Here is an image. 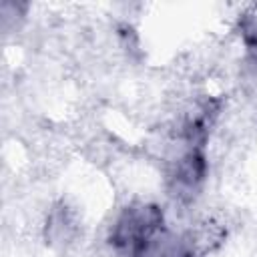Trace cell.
Instances as JSON below:
<instances>
[{
    "label": "cell",
    "instance_id": "6da1fadb",
    "mask_svg": "<svg viewBox=\"0 0 257 257\" xmlns=\"http://www.w3.org/2000/svg\"><path fill=\"white\" fill-rule=\"evenodd\" d=\"M165 227V213L159 205L131 203L110 225L108 243L118 257H137L139 251Z\"/></svg>",
    "mask_w": 257,
    "mask_h": 257
},
{
    "label": "cell",
    "instance_id": "7a4b0ae2",
    "mask_svg": "<svg viewBox=\"0 0 257 257\" xmlns=\"http://www.w3.org/2000/svg\"><path fill=\"white\" fill-rule=\"evenodd\" d=\"M76 233V223L66 207H58L50 213L46 225V237L52 243H68Z\"/></svg>",
    "mask_w": 257,
    "mask_h": 257
},
{
    "label": "cell",
    "instance_id": "3957f363",
    "mask_svg": "<svg viewBox=\"0 0 257 257\" xmlns=\"http://www.w3.org/2000/svg\"><path fill=\"white\" fill-rule=\"evenodd\" d=\"M241 26V38L247 48V54L253 64H257V12L245 14L239 22Z\"/></svg>",
    "mask_w": 257,
    "mask_h": 257
}]
</instances>
